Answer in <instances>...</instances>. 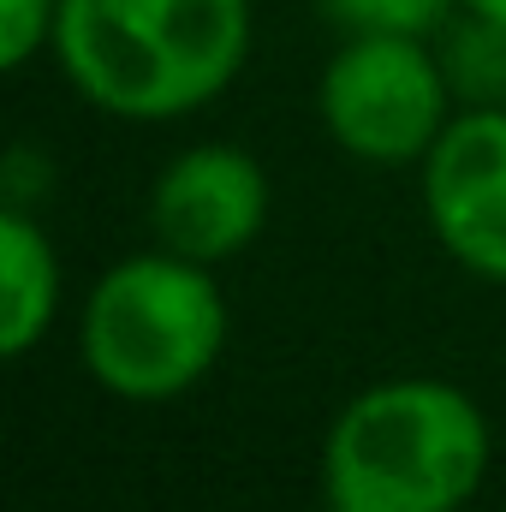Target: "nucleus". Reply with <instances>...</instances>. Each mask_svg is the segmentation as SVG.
<instances>
[{
    "label": "nucleus",
    "mask_w": 506,
    "mask_h": 512,
    "mask_svg": "<svg viewBox=\"0 0 506 512\" xmlns=\"http://www.w3.org/2000/svg\"><path fill=\"white\" fill-rule=\"evenodd\" d=\"M268 209H274V185L262 161L239 143H191L149 185L155 245L203 268L239 262L262 239Z\"/></svg>",
    "instance_id": "nucleus-5"
},
{
    "label": "nucleus",
    "mask_w": 506,
    "mask_h": 512,
    "mask_svg": "<svg viewBox=\"0 0 506 512\" xmlns=\"http://www.w3.org/2000/svg\"><path fill=\"white\" fill-rule=\"evenodd\" d=\"M251 42V0H60L54 60L96 114L167 126L221 102Z\"/></svg>",
    "instance_id": "nucleus-1"
},
{
    "label": "nucleus",
    "mask_w": 506,
    "mask_h": 512,
    "mask_svg": "<svg viewBox=\"0 0 506 512\" xmlns=\"http://www.w3.org/2000/svg\"><path fill=\"white\" fill-rule=\"evenodd\" d=\"M417 173L441 251L465 274L506 286V108H459Z\"/></svg>",
    "instance_id": "nucleus-6"
},
{
    "label": "nucleus",
    "mask_w": 506,
    "mask_h": 512,
    "mask_svg": "<svg viewBox=\"0 0 506 512\" xmlns=\"http://www.w3.org/2000/svg\"><path fill=\"white\" fill-rule=\"evenodd\" d=\"M495 435L483 405L441 376L358 387L322 435L328 512H465L489 483Z\"/></svg>",
    "instance_id": "nucleus-2"
},
{
    "label": "nucleus",
    "mask_w": 506,
    "mask_h": 512,
    "mask_svg": "<svg viewBox=\"0 0 506 512\" xmlns=\"http://www.w3.org/2000/svg\"><path fill=\"white\" fill-rule=\"evenodd\" d=\"M340 36H441L459 18V0H316Z\"/></svg>",
    "instance_id": "nucleus-9"
},
{
    "label": "nucleus",
    "mask_w": 506,
    "mask_h": 512,
    "mask_svg": "<svg viewBox=\"0 0 506 512\" xmlns=\"http://www.w3.org/2000/svg\"><path fill=\"white\" fill-rule=\"evenodd\" d=\"M459 96L429 36H346L316 78V120L364 167H423Z\"/></svg>",
    "instance_id": "nucleus-4"
},
{
    "label": "nucleus",
    "mask_w": 506,
    "mask_h": 512,
    "mask_svg": "<svg viewBox=\"0 0 506 512\" xmlns=\"http://www.w3.org/2000/svg\"><path fill=\"white\" fill-rule=\"evenodd\" d=\"M60 0H0V60L6 72H24L42 48L54 54Z\"/></svg>",
    "instance_id": "nucleus-10"
},
{
    "label": "nucleus",
    "mask_w": 506,
    "mask_h": 512,
    "mask_svg": "<svg viewBox=\"0 0 506 512\" xmlns=\"http://www.w3.org/2000/svg\"><path fill=\"white\" fill-rule=\"evenodd\" d=\"M60 298H66V274L48 227L24 203H6L0 209V352L30 358L48 340Z\"/></svg>",
    "instance_id": "nucleus-7"
},
{
    "label": "nucleus",
    "mask_w": 506,
    "mask_h": 512,
    "mask_svg": "<svg viewBox=\"0 0 506 512\" xmlns=\"http://www.w3.org/2000/svg\"><path fill=\"white\" fill-rule=\"evenodd\" d=\"M459 12H477L489 24H506V0H459Z\"/></svg>",
    "instance_id": "nucleus-11"
},
{
    "label": "nucleus",
    "mask_w": 506,
    "mask_h": 512,
    "mask_svg": "<svg viewBox=\"0 0 506 512\" xmlns=\"http://www.w3.org/2000/svg\"><path fill=\"white\" fill-rule=\"evenodd\" d=\"M227 334L233 316L215 268L161 245L108 262L78 304V364L126 405L185 399L221 364Z\"/></svg>",
    "instance_id": "nucleus-3"
},
{
    "label": "nucleus",
    "mask_w": 506,
    "mask_h": 512,
    "mask_svg": "<svg viewBox=\"0 0 506 512\" xmlns=\"http://www.w3.org/2000/svg\"><path fill=\"white\" fill-rule=\"evenodd\" d=\"M435 48H441L459 108H506V24L459 12V24H447Z\"/></svg>",
    "instance_id": "nucleus-8"
}]
</instances>
